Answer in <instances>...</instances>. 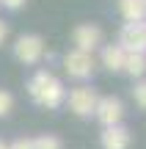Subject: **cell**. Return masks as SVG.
<instances>
[{"instance_id": "6da1fadb", "label": "cell", "mask_w": 146, "mask_h": 149, "mask_svg": "<svg viewBox=\"0 0 146 149\" xmlns=\"http://www.w3.org/2000/svg\"><path fill=\"white\" fill-rule=\"evenodd\" d=\"M28 97H30L36 105L50 108V111H53V108H61V105H64L66 88H64V83H61L53 72L39 69L30 80H28Z\"/></svg>"}, {"instance_id": "7a4b0ae2", "label": "cell", "mask_w": 146, "mask_h": 149, "mask_svg": "<svg viewBox=\"0 0 146 149\" xmlns=\"http://www.w3.org/2000/svg\"><path fill=\"white\" fill-rule=\"evenodd\" d=\"M14 58L25 66H33L44 58V39L39 33H22L14 42Z\"/></svg>"}, {"instance_id": "3957f363", "label": "cell", "mask_w": 146, "mask_h": 149, "mask_svg": "<svg viewBox=\"0 0 146 149\" xmlns=\"http://www.w3.org/2000/svg\"><path fill=\"white\" fill-rule=\"evenodd\" d=\"M97 91L91 88V86H77V88H72L69 94H66V105H69V111L75 113V116L80 119H88L94 116V108H97Z\"/></svg>"}, {"instance_id": "277c9868", "label": "cell", "mask_w": 146, "mask_h": 149, "mask_svg": "<svg viewBox=\"0 0 146 149\" xmlns=\"http://www.w3.org/2000/svg\"><path fill=\"white\" fill-rule=\"evenodd\" d=\"M119 47L124 53H146V19L124 22L119 31Z\"/></svg>"}, {"instance_id": "5b68a950", "label": "cell", "mask_w": 146, "mask_h": 149, "mask_svg": "<svg viewBox=\"0 0 146 149\" xmlns=\"http://www.w3.org/2000/svg\"><path fill=\"white\" fill-rule=\"evenodd\" d=\"M64 69L75 80H88L94 74V55L91 53H80V50H69L64 55Z\"/></svg>"}, {"instance_id": "8992f818", "label": "cell", "mask_w": 146, "mask_h": 149, "mask_svg": "<svg viewBox=\"0 0 146 149\" xmlns=\"http://www.w3.org/2000/svg\"><path fill=\"white\" fill-rule=\"evenodd\" d=\"M94 116L102 127H113V124H121L124 119V105H121L119 97H99L97 108H94Z\"/></svg>"}, {"instance_id": "52a82bcc", "label": "cell", "mask_w": 146, "mask_h": 149, "mask_svg": "<svg viewBox=\"0 0 146 149\" xmlns=\"http://www.w3.org/2000/svg\"><path fill=\"white\" fill-rule=\"evenodd\" d=\"M72 44H75V50H80V53H94V50L102 44V31H99L97 25H91V22L77 25L75 31H72Z\"/></svg>"}, {"instance_id": "ba28073f", "label": "cell", "mask_w": 146, "mask_h": 149, "mask_svg": "<svg viewBox=\"0 0 146 149\" xmlns=\"http://www.w3.org/2000/svg\"><path fill=\"white\" fill-rule=\"evenodd\" d=\"M132 135L124 124H113V127H105L99 135V146L102 149H130Z\"/></svg>"}, {"instance_id": "9c48e42d", "label": "cell", "mask_w": 146, "mask_h": 149, "mask_svg": "<svg viewBox=\"0 0 146 149\" xmlns=\"http://www.w3.org/2000/svg\"><path fill=\"white\" fill-rule=\"evenodd\" d=\"M124 50L119 47V44H105L102 47V66L108 72H121V66H124Z\"/></svg>"}, {"instance_id": "30bf717a", "label": "cell", "mask_w": 146, "mask_h": 149, "mask_svg": "<svg viewBox=\"0 0 146 149\" xmlns=\"http://www.w3.org/2000/svg\"><path fill=\"white\" fill-rule=\"evenodd\" d=\"M119 11L127 22H143L146 19V0H119Z\"/></svg>"}, {"instance_id": "8fae6325", "label": "cell", "mask_w": 146, "mask_h": 149, "mask_svg": "<svg viewBox=\"0 0 146 149\" xmlns=\"http://www.w3.org/2000/svg\"><path fill=\"white\" fill-rule=\"evenodd\" d=\"M121 72L132 74V77H141V74L146 72V53H127Z\"/></svg>"}, {"instance_id": "7c38bea8", "label": "cell", "mask_w": 146, "mask_h": 149, "mask_svg": "<svg viewBox=\"0 0 146 149\" xmlns=\"http://www.w3.org/2000/svg\"><path fill=\"white\" fill-rule=\"evenodd\" d=\"M33 149H64L58 135H39L33 138Z\"/></svg>"}, {"instance_id": "4fadbf2b", "label": "cell", "mask_w": 146, "mask_h": 149, "mask_svg": "<svg viewBox=\"0 0 146 149\" xmlns=\"http://www.w3.org/2000/svg\"><path fill=\"white\" fill-rule=\"evenodd\" d=\"M11 108H14V97H11V91L0 88V119H3V116H8V113H11Z\"/></svg>"}, {"instance_id": "5bb4252c", "label": "cell", "mask_w": 146, "mask_h": 149, "mask_svg": "<svg viewBox=\"0 0 146 149\" xmlns=\"http://www.w3.org/2000/svg\"><path fill=\"white\" fill-rule=\"evenodd\" d=\"M132 97H135V105L146 108V80H138L135 88H132Z\"/></svg>"}, {"instance_id": "9a60e30c", "label": "cell", "mask_w": 146, "mask_h": 149, "mask_svg": "<svg viewBox=\"0 0 146 149\" xmlns=\"http://www.w3.org/2000/svg\"><path fill=\"white\" fill-rule=\"evenodd\" d=\"M8 149H33V138H17L14 144H8Z\"/></svg>"}, {"instance_id": "2e32d148", "label": "cell", "mask_w": 146, "mask_h": 149, "mask_svg": "<svg viewBox=\"0 0 146 149\" xmlns=\"http://www.w3.org/2000/svg\"><path fill=\"white\" fill-rule=\"evenodd\" d=\"M0 3H3V8L17 11V8H22V6H25V0H0Z\"/></svg>"}, {"instance_id": "e0dca14e", "label": "cell", "mask_w": 146, "mask_h": 149, "mask_svg": "<svg viewBox=\"0 0 146 149\" xmlns=\"http://www.w3.org/2000/svg\"><path fill=\"white\" fill-rule=\"evenodd\" d=\"M6 36H8V25H6V22L0 19V44L6 42Z\"/></svg>"}, {"instance_id": "ac0fdd59", "label": "cell", "mask_w": 146, "mask_h": 149, "mask_svg": "<svg viewBox=\"0 0 146 149\" xmlns=\"http://www.w3.org/2000/svg\"><path fill=\"white\" fill-rule=\"evenodd\" d=\"M0 149H8V144H6V141H3V138H0Z\"/></svg>"}]
</instances>
